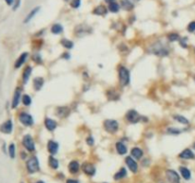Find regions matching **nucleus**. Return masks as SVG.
<instances>
[{
  "instance_id": "nucleus-9",
  "label": "nucleus",
  "mask_w": 195,
  "mask_h": 183,
  "mask_svg": "<svg viewBox=\"0 0 195 183\" xmlns=\"http://www.w3.org/2000/svg\"><path fill=\"white\" fill-rule=\"evenodd\" d=\"M82 170L87 175H90V177L94 175L95 172H96V169H95L94 165L91 164V163H89V162H86L82 165Z\"/></svg>"
},
{
  "instance_id": "nucleus-46",
  "label": "nucleus",
  "mask_w": 195,
  "mask_h": 183,
  "mask_svg": "<svg viewBox=\"0 0 195 183\" xmlns=\"http://www.w3.org/2000/svg\"><path fill=\"white\" fill-rule=\"evenodd\" d=\"M194 79H195V77H194Z\"/></svg>"
},
{
  "instance_id": "nucleus-41",
  "label": "nucleus",
  "mask_w": 195,
  "mask_h": 183,
  "mask_svg": "<svg viewBox=\"0 0 195 183\" xmlns=\"http://www.w3.org/2000/svg\"><path fill=\"white\" fill-rule=\"evenodd\" d=\"M5 1L8 5H12V3L14 2V0H5Z\"/></svg>"
},
{
  "instance_id": "nucleus-3",
  "label": "nucleus",
  "mask_w": 195,
  "mask_h": 183,
  "mask_svg": "<svg viewBox=\"0 0 195 183\" xmlns=\"http://www.w3.org/2000/svg\"><path fill=\"white\" fill-rule=\"evenodd\" d=\"M39 161L36 157H32L27 161V170L30 174H34L39 171Z\"/></svg>"
},
{
  "instance_id": "nucleus-24",
  "label": "nucleus",
  "mask_w": 195,
  "mask_h": 183,
  "mask_svg": "<svg viewBox=\"0 0 195 183\" xmlns=\"http://www.w3.org/2000/svg\"><path fill=\"white\" fill-rule=\"evenodd\" d=\"M127 175V170L125 168H121L120 170L114 174V179L115 180H119V179H122L124 178Z\"/></svg>"
},
{
  "instance_id": "nucleus-34",
  "label": "nucleus",
  "mask_w": 195,
  "mask_h": 183,
  "mask_svg": "<svg viewBox=\"0 0 195 183\" xmlns=\"http://www.w3.org/2000/svg\"><path fill=\"white\" fill-rule=\"evenodd\" d=\"M120 9L119 5L116 3V2H113V3H111L109 5V10L111 12H117Z\"/></svg>"
},
{
  "instance_id": "nucleus-20",
  "label": "nucleus",
  "mask_w": 195,
  "mask_h": 183,
  "mask_svg": "<svg viewBox=\"0 0 195 183\" xmlns=\"http://www.w3.org/2000/svg\"><path fill=\"white\" fill-rule=\"evenodd\" d=\"M43 85H44V78L42 77H36V78L33 79V87L36 91H39Z\"/></svg>"
},
{
  "instance_id": "nucleus-45",
  "label": "nucleus",
  "mask_w": 195,
  "mask_h": 183,
  "mask_svg": "<svg viewBox=\"0 0 195 183\" xmlns=\"http://www.w3.org/2000/svg\"><path fill=\"white\" fill-rule=\"evenodd\" d=\"M193 148H194V149H195V143L193 144Z\"/></svg>"
},
{
  "instance_id": "nucleus-36",
  "label": "nucleus",
  "mask_w": 195,
  "mask_h": 183,
  "mask_svg": "<svg viewBox=\"0 0 195 183\" xmlns=\"http://www.w3.org/2000/svg\"><path fill=\"white\" fill-rule=\"evenodd\" d=\"M168 38H169V41H177V40H179V36L177 33H169V34H168Z\"/></svg>"
},
{
  "instance_id": "nucleus-43",
  "label": "nucleus",
  "mask_w": 195,
  "mask_h": 183,
  "mask_svg": "<svg viewBox=\"0 0 195 183\" xmlns=\"http://www.w3.org/2000/svg\"><path fill=\"white\" fill-rule=\"evenodd\" d=\"M35 183H45L44 181H42V180H38V181H36Z\"/></svg>"
},
{
  "instance_id": "nucleus-6",
  "label": "nucleus",
  "mask_w": 195,
  "mask_h": 183,
  "mask_svg": "<svg viewBox=\"0 0 195 183\" xmlns=\"http://www.w3.org/2000/svg\"><path fill=\"white\" fill-rule=\"evenodd\" d=\"M23 145L29 152H33L35 150L34 141L30 135H27L23 138Z\"/></svg>"
},
{
  "instance_id": "nucleus-18",
  "label": "nucleus",
  "mask_w": 195,
  "mask_h": 183,
  "mask_svg": "<svg viewBox=\"0 0 195 183\" xmlns=\"http://www.w3.org/2000/svg\"><path fill=\"white\" fill-rule=\"evenodd\" d=\"M27 57H28V53H23L22 54H21V55L19 56V58L16 60L15 64H14V68H15V69L20 68V67L22 66V65L24 64V63H25Z\"/></svg>"
},
{
  "instance_id": "nucleus-15",
  "label": "nucleus",
  "mask_w": 195,
  "mask_h": 183,
  "mask_svg": "<svg viewBox=\"0 0 195 183\" xmlns=\"http://www.w3.org/2000/svg\"><path fill=\"white\" fill-rule=\"evenodd\" d=\"M179 157L183 158V159H194L195 154H193V152L190 149H185L179 154Z\"/></svg>"
},
{
  "instance_id": "nucleus-19",
  "label": "nucleus",
  "mask_w": 195,
  "mask_h": 183,
  "mask_svg": "<svg viewBox=\"0 0 195 183\" xmlns=\"http://www.w3.org/2000/svg\"><path fill=\"white\" fill-rule=\"evenodd\" d=\"M180 173H181L182 178L186 180H189L191 178V173L187 168L186 167H180Z\"/></svg>"
},
{
  "instance_id": "nucleus-11",
  "label": "nucleus",
  "mask_w": 195,
  "mask_h": 183,
  "mask_svg": "<svg viewBox=\"0 0 195 183\" xmlns=\"http://www.w3.org/2000/svg\"><path fill=\"white\" fill-rule=\"evenodd\" d=\"M21 99V88H16L14 95L12 97V108H16Z\"/></svg>"
},
{
  "instance_id": "nucleus-35",
  "label": "nucleus",
  "mask_w": 195,
  "mask_h": 183,
  "mask_svg": "<svg viewBox=\"0 0 195 183\" xmlns=\"http://www.w3.org/2000/svg\"><path fill=\"white\" fill-rule=\"evenodd\" d=\"M181 130L177 128H169L167 130V133H169V135H179V133H181Z\"/></svg>"
},
{
  "instance_id": "nucleus-16",
  "label": "nucleus",
  "mask_w": 195,
  "mask_h": 183,
  "mask_svg": "<svg viewBox=\"0 0 195 183\" xmlns=\"http://www.w3.org/2000/svg\"><path fill=\"white\" fill-rule=\"evenodd\" d=\"M79 169H80V165H79L78 161H76V160L70 161V164H69V171L70 174H77Z\"/></svg>"
},
{
  "instance_id": "nucleus-2",
  "label": "nucleus",
  "mask_w": 195,
  "mask_h": 183,
  "mask_svg": "<svg viewBox=\"0 0 195 183\" xmlns=\"http://www.w3.org/2000/svg\"><path fill=\"white\" fill-rule=\"evenodd\" d=\"M151 52L156 55H160V56H166L169 54V50L167 49L165 45H163L160 42H157V43L153 44L151 46Z\"/></svg>"
},
{
  "instance_id": "nucleus-5",
  "label": "nucleus",
  "mask_w": 195,
  "mask_h": 183,
  "mask_svg": "<svg viewBox=\"0 0 195 183\" xmlns=\"http://www.w3.org/2000/svg\"><path fill=\"white\" fill-rule=\"evenodd\" d=\"M126 118L128 122L131 123H137L141 120V116L138 114V112H136L135 110H129L127 115H126Z\"/></svg>"
},
{
  "instance_id": "nucleus-13",
  "label": "nucleus",
  "mask_w": 195,
  "mask_h": 183,
  "mask_svg": "<svg viewBox=\"0 0 195 183\" xmlns=\"http://www.w3.org/2000/svg\"><path fill=\"white\" fill-rule=\"evenodd\" d=\"M0 131L4 133H11L12 132V121L7 120L5 123H3L0 126Z\"/></svg>"
},
{
  "instance_id": "nucleus-14",
  "label": "nucleus",
  "mask_w": 195,
  "mask_h": 183,
  "mask_svg": "<svg viewBox=\"0 0 195 183\" xmlns=\"http://www.w3.org/2000/svg\"><path fill=\"white\" fill-rule=\"evenodd\" d=\"M55 114L57 116H59V117H66L70 114V109L68 107H65V106L57 107L56 111H55Z\"/></svg>"
},
{
  "instance_id": "nucleus-44",
  "label": "nucleus",
  "mask_w": 195,
  "mask_h": 183,
  "mask_svg": "<svg viewBox=\"0 0 195 183\" xmlns=\"http://www.w3.org/2000/svg\"><path fill=\"white\" fill-rule=\"evenodd\" d=\"M128 1H131V2H132V3H133V2L137 1V0H128Z\"/></svg>"
},
{
  "instance_id": "nucleus-40",
  "label": "nucleus",
  "mask_w": 195,
  "mask_h": 183,
  "mask_svg": "<svg viewBox=\"0 0 195 183\" xmlns=\"http://www.w3.org/2000/svg\"><path fill=\"white\" fill-rule=\"evenodd\" d=\"M66 183H79V182L75 179H68Z\"/></svg>"
},
{
  "instance_id": "nucleus-12",
  "label": "nucleus",
  "mask_w": 195,
  "mask_h": 183,
  "mask_svg": "<svg viewBox=\"0 0 195 183\" xmlns=\"http://www.w3.org/2000/svg\"><path fill=\"white\" fill-rule=\"evenodd\" d=\"M59 149V144L53 141V140H50L49 143H48V151L49 153L52 154V156H53V154H55L57 153V151H58Z\"/></svg>"
},
{
  "instance_id": "nucleus-27",
  "label": "nucleus",
  "mask_w": 195,
  "mask_h": 183,
  "mask_svg": "<svg viewBox=\"0 0 195 183\" xmlns=\"http://www.w3.org/2000/svg\"><path fill=\"white\" fill-rule=\"evenodd\" d=\"M32 74V67L28 66L23 72V82L24 83H27L29 78H30V75Z\"/></svg>"
},
{
  "instance_id": "nucleus-1",
  "label": "nucleus",
  "mask_w": 195,
  "mask_h": 183,
  "mask_svg": "<svg viewBox=\"0 0 195 183\" xmlns=\"http://www.w3.org/2000/svg\"><path fill=\"white\" fill-rule=\"evenodd\" d=\"M119 80L122 86H127L129 84V80H131V76H129V72L126 67H120L119 68Z\"/></svg>"
},
{
  "instance_id": "nucleus-29",
  "label": "nucleus",
  "mask_w": 195,
  "mask_h": 183,
  "mask_svg": "<svg viewBox=\"0 0 195 183\" xmlns=\"http://www.w3.org/2000/svg\"><path fill=\"white\" fill-rule=\"evenodd\" d=\"M173 118L175 119L176 121H178L179 123H181V124H189V120L183 116H180V115H176V116H173Z\"/></svg>"
},
{
  "instance_id": "nucleus-33",
  "label": "nucleus",
  "mask_w": 195,
  "mask_h": 183,
  "mask_svg": "<svg viewBox=\"0 0 195 183\" xmlns=\"http://www.w3.org/2000/svg\"><path fill=\"white\" fill-rule=\"evenodd\" d=\"M8 152H9V156H10L11 158H14V157H15V146H14L13 143L10 144L9 151Z\"/></svg>"
},
{
  "instance_id": "nucleus-30",
  "label": "nucleus",
  "mask_w": 195,
  "mask_h": 183,
  "mask_svg": "<svg viewBox=\"0 0 195 183\" xmlns=\"http://www.w3.org/2000/svg\"><path fill=\"white\" fill-rule=\"evenodd\" d=\"M63 32V27L60 24H54L52 27V33L54 34H59Z\"/></svg>"
},
{
  "instance_id": "nucleus-28",
  "label": "nucleus",
  "mask_w": 195,
  "mask_h": 183,
  "mask_svg": "<svg viewBox=\"0 0 195 183\" xmlns=\"http://www.w3.org/2000/svg\"><path fill=\"white\" fill-rule=\"evenodd\" d=\"M121 7L124 8L125 10H132L133 8V3L128 1V0H122L121 1Z\"/></svg>"
},
{
  "instance_id": "nucleus-42",
  "label": "nucleus",
  "mask_w": 195,
  "mask_h": 183,
  "mask_svg": "<svg viewBox=\"0 0 195 183\" xmlns=\"http://www.w3.org/2000/svg\"><path fill=\"white\" fill-rule=\"evenodd\" d=\"M105 2H106V3H109V4H111V3H113V2H115V0H105Z\"/></svg>"
},
{
  "instance_id": "nucleus-23",
  "label": "nucleus",
  "mask_w": 195,
  "mask_h": 183,
  "mask_svg": "<svg viewBox=\"0 0 195 183\" xmlns=\"http://www.w3.org/2000/svg\"><path fill=\"white\" fill-rule=\"evenodd\" d=\"M39 10H40L39 7H35V8H34V9H33V10H32V12H31L29 13V15L27 16V17H26V18H25V20H24V23L26 24V23H28V22H29V21H31V20L34 17V16L36 15V13L39 12Z\"/></svg>"
},
{
  "instance_id": "nucleus-39",
  "label": "nucleus",
  "mask_w": 195,
  "mask_h": 183,
  "mask_svg": "<svg viewBox=\"0 0 195 183\" xmlns=\"http://www.w3.org/2000/svg\"><path fill=\"white\" fill-rule=\"evenodd\" d=\"M87 143H88V145H90V146H92L94 144V139H93L92 136H89L87 138Z\"/></svg>"
},
{
  "instance_id": "nucleus-37",
  "label": "nucleus",
  "mask_w": 195,
  "mask_h": 183,
  "mask_svg": "<svg viewBox=\"0 0 195 183\" xmlns=\"http://www.w3.org/2000/svg\"><path fill=\"white\" fill-rule=\"evenodd\" d=\"M81 4V0H73V2L70 3V6L73 7L74 9H77L80 7Z\"/></svg>"
},
{
  "instance_id": "nucleus-25",
  "label": "nucleus",
  "mask_w": 195,
  "mask_h": 183,
  "mask_svg": "<svg viewBox=\"0 0 195 183\" xmlns=\"http://www.w3.org/2000/svg\"><path fill=\"white\" fill-rule=\"evenodd\" d=\"M93 13L96 16H104L107 13V9H106V7L104 6H98L96 7V8L94 9V11H93Z\"/></svg>"
},
{
  "instance_id": "nucleus-10",
  "label": "nucleus",
  "mask_w": 195,
  "mask_h": 183,
  "mask_svg": "<svg viewBox=\"0 0 195 183\" xmlns=\"http://www.w3.org/2000/svg\"><path fill=\"white\" fill-rule=\"evenodd\" d=\"M126 164H127L128 168L132 173H136L137 171H138V165H137V162L132 157H128L126 158Z\"/></svg>"
},
{
  "instance_id": "nucleus-32",
  "label": "nucleus",
  "mask_w": 195,
  "mask_h": 183,
  "mask_svg": "<svg viewBox=\"0 0 195 183\" xmlns=\"http://www.w3.org/2000/svg\"><path fill=\"white\" fill-rule=\"evenodd\" d=\"M61 44L62 46H64L65 48H67V49H71L74 47V43L71 42L70 40H68V39H62L61 40Z\"/></svg>"
},
{
  "instance_id": "nucleus-8",
  "label": "nucleus",
  "mask_w": 195,
  "mask_h": 183,
  "mask_svg": "<svg viewBox=\"0 0 195 183\" xmlns=\"http://www.w3.org/2000/svg\"><path fill=\"white\" fill-rule=\"evenodd\" d=\"M166 178H168L169 183H180V177L179 174L173 170H167L166 171Z\"/></svg>"
},
{
  "instance_id": "nucleus-7",
  "label": "nucleus",
  "mask_w": 195,
  "mask_h": 183,
  "mask_svg": "<svg viewBox=\"0 0 195 183\" xmlns=\"http://www.w3.org/2000/svg\"><path fill=\"white\" fill-rule=\"evenodd\" d=\"M19 121L25 126H32L33 124V118L27 112H21L19 115Z\"/></svg>"
},
{
  "instance_id": "nucleus-31",
  "label": "nucleus",
  "mask_w": 195,
  "mask_h": 183,
  "mask_svg": "<svg viewBox=\"0 0 195 183\" xmlns=\"http://www.w3.org/2000/svg\"><path fill=\"white\" fill-rule=\"evenodd\" d=\"M22 102L25 106H30L32 104V97L29 95H24L22 96Z\"/></svg>"
},
{
  "instance_id": "nucleus-26",
  "label": "nucleus",
  "mask_w": 195,
  "mask_h": 183,
  "mask_svg": "<svg viewBox=\"0 0 195 183\" xmlns=\"http://www.w3.org/2000/svg\"><path fill=\"white\" fill-rule=\"evenodd\" d=\"M49 165H50V167L52 168V169H54V170H56V169L58 168V166H59V162H58V160H57L56 158H54L52 156V157H49Z\"/></svg>"
},
{
  "instance_id": "nucleus-17",
  "label": "nucleus",
  "mask_w": 195,
  "mask_h": 183,
  "mask_svg": "<svg viewBox=\"0 0 195 183\" xmlns=\"http://www.w3.org/2000/svg\"><path fill=\"white\" fill-rule=\"evenodd\" d=\"M44 123H45V126H46V128L49 130V131H54L55 130V128L57 127V124H56V122L53 120V119H52V118H46L45 119V121H44Z\"/></svg>"
},
{
  "instance_id": "nucleus-38",
  "label": "nucleus",
  "mask_w": 195,
  "mask_h": 183,
  "mask_svg": "<svg viewBox=\"0 0 195 183\" xmlns=\"http://www.w3.org/2000/svg\"><path fill=\"white\" fill-rule=\"evenodd\" d=\"M187 31L190 33H192L195 31V21H192V22L189 24V26H187Z\"/></svg>"
},
{
  "instance_id": "nucleus-22",
  "label": "nucleus",
  "mask_w": 195,
  "mask_h": 183,
  "mask_svg": "<svg viewBox=\"0 0 195 183\" xmlns=\"http://www.w3.org/2000/svg\"><path fill=\"white\" fill-rule=\"evenodd\" d=\"M132 156L135 159H140L143 157V151L138 147H134V148H132Z\"/></svg>"
},
{
  "instance_id": "nucleus-21",
  "label": "nucleus",
  "mask_w": 195,
  "mask_h": 183,
  "mask_svg": "<svg viewBox=\"0 0 195 183\" xmlns=\"http://www.w3.org/2000/svg\"><path fill=\"white\" fill-rule=\"evenodd\" d=\"M116 151L119 154H121V156H123V154H126L127 152H128V149H127V147L124 143H122V142H117L116 143Z\"/></svg>"
},
{
  "instance_id": "nucleus-4",
  "label": "nucleus",
  "mask_w": 195,
  "mask_h": 183,
  "mask_svg": "<svg viewBox=\"0 0 195 183\" xmlns=\"http://www.w3.org/2000/svg\"><path fill=\"white\" fill-rule=\"evenodd\" d=\"M104 128L108 133H115L118 131L119 124L116 120H113V119H107L104 122Z\"/></svg>"
}]
</instances>
